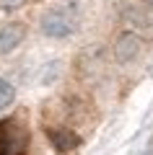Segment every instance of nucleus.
Segmentation results:
<instances>
[{
  "label": "nucleus",
  "mask_w": 153,
  "mask_h": 155,
  "mask_svg": "<svg viewBox=\"0 0 153 155\" xmlns=\"http://www.w3.org/2000/svg\"><path fill=\"white\" fill-rule=\"evenodd\" d=\"M23 3H26V0H0V11H16Z\"/></svg>",
  "instance_id": "nucleus-7"
},
{
  "label": "nucleus",
  "mask_w": 153,
  "mask_h": 155,
  "mask_svg": "<svg viewBox=\"0 0 153 155\" xmlns=\"http://www.w3.org/2000/svg\"><path fill=\"white\" fill-rule=\"evenodd\" d=\"M29 147V132L18 119L0 122V155H23Z\"/></svg>",
  "instance_id": "nucleus-2"
},
{
  "label": "nucleus",
  "mask_w": 153,
  "mask_h": 155,
  "mask_svg": "<svg viewBox=\"0 0 153 155\" xmlns=\"http://www.w3.org/2000/svg\"><path fill=\"white\" fill-rule=\"evenodd\" d=\"M145 3H148V5H151V8H153V0H145Z\"/></svg>",
  "instance_id": "nucleus-8"
},
{
  "label": "nucleus",
  "mask_w": 153,
  "mask_h": 155,
  "mask_svg": "<svg viewBox=\"0 0 153 155\" xmlns=\"http://www.w3.org/2000/svg\"><path fill=\"white\" fill-rule=\"evenodd\" d=\"M13 101H16V88L8 83L5 78H0V111H5Z\"/></svg>",
  "instance_id": "nucleus-6"
},
{
  "label": "nucleus",
  "mask_w": 153,
  "mask_h": 155,
  "mask_svg": "<svg viewBox=\"0 0 153 155\" xmlns=\"http://www.w3.org/2000/svg\"><path fill=\"white\" fill-rule=\"evenodd\" d=\"M140 47H143V41L135 31H122L114 44V54L120 62H132L137 57V52H140Z\"/></svg>",
  "instance_id": "nucleus-3"
},
{
  "label": "nucleus",
  "mask_w": 153,
  "mask_h": 155,
  "mask_svg": "<svg viewBox=\"0 0 153 155\" xmlns=\"http://www.w3.org/2000/svg\"><path fill=\"white\" fill-rule=\"evenodd\" d=\"M49 142L55 145V150H60V153H70V150H75L78 145H81V137H78L73 129H65V127H60V129H49Z\"/></svg>",
  "instance_id": "nucleus-5"
},
{
  "label": "nucleus",
  "mask_w": 153,
  "mask_h": 155,
  "mask_svg": "<svg viewBox=\"0 0 153 155\" xmlns=\"http://www.w3.org/2000/svg\"><path fill=\"white\" fill-rule=\"evenodd\" d=\"M23 39H26V26L23 23H8L0 28V57L11 54L13 49H18Z\"/></svg>",
  "instance_id": "nucleus-4"
},
{
  "label": "nucleus",
  "mask_w": 153,
  "mask_h": 155,
  "mask_svg": "<svg viewBox=\"0 0 153 155\" xmlns=\"http://www.w3.org/2000/svg\"><path fill=\"white\" fill-rule=\"evenodd\" d=\"M78 16H81V3L65 0V3H60V5L44 13L42 21H39V28L49 39H68L78 28Z\"/></svg>",
  "instance_id": "nucleus-1"
}]
</instances>
